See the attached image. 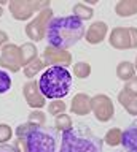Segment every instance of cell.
<instances>
[{"label": "cell", "instance_id": "cell-1", "mask_svg": "<svg viewBox=\"0 0 137 152\" xmlns=\"http://www.w3.org/2000/svg\"><path fill=\"white\" fill-rule=\"evenodd\" d=\"M84 37V21L78 16H56L46 26V41L56 49H69Z\"/></svg>", "mask_w": 137, "mask_h": 152}, {"label": "cell", "instance_id": "cell-5", "mask_svg": "<svg viewBox=\"0 0 137 152\" xmlns=\"http://www.w3.org/2000/svg\"><path fill=\"white\" fill-rule=\"evenodd\" d=\"M121 144L126 152H137V119L132 121L121 133Z\"/></svg>", "mask_w": 137, "mask_h": 152}, {"label": "cell", "instance_id": "cell-7", "mask_svg": "<svg viewBox=\"0 0 137 152\" xmlns=\"http://www.w3.org/2000/svg\"><path fill=\"white\" fill-rule=\"evenodd\" d=\"M0 152H19V151L11 144H2L0 146Z\"/></svg>", "mask_w": 137, "mask_h": 152}, {"label": "cell", "instance_id": "cell-4", "mask_svg": "<svg viewBox=\"0 0 137 152\" xmlns=\"http://www.w3.org/2000/svg\"><path fill=\"white\" fill-rule=\"evenodd\" d=\"M24 144L27 152H59V135L54 128L34 125L27 128L24 135Z\"/></svg>", "mask_w": 137, "mask_h": 152}, {"label": "cell", "instance_id": "cell-6", "mask_svg": "<svg viewBox=\"0 0 137 152\" xmlns=\"http://www.w3.org/2000/svg\"><path fill=\"white\" fill-rule=\"evenodd\" d=\"M11 86H13V79L10 73L5 70H0V95L7 94L11 89Z\"/></svg>", "mask_w": 137, "mask_h": 152}, {"label": "cell", "instance_id": "cell-2", "mask_svg": "<svg viewBox=\"0 0 137 152\" xmlns=\"http://www.w3.org/2000/svg\"><path fill=\"white\" fill-rule=\"evenodd\" d=\"M59 152H104V144L89 127L77 124L62 130Z\"/></svg>", "mask_w": 137, "mask_h": 152}, {"label": "cell", "instance_id": "cell-3", "mask_svg": "<svg viewBox=\"0 0 137 152\" xmlns=\"http://www.w3.org/2000/svg\"><path fill=\"white\" fill-rule=\"evenodd\" d=\"M73 79L69 68L61 65H53L46 68L39 78V90L45 98L59 100L70 94Z\"/></svg>", "mask_w": 137, "mask_h": 152}]
</instances>
